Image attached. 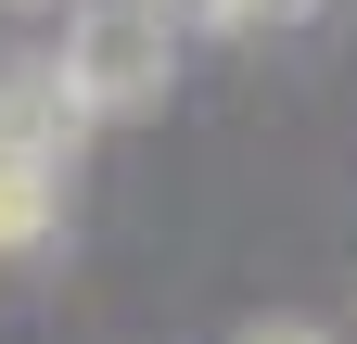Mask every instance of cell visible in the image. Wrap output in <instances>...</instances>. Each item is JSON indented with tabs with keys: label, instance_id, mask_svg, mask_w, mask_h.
Returning <instances> with one entry per match:
<instances>
[{
	"label": "cell",
	"instance_id": "3",
	"mask_svg": "<svg viewBox=\"0 0 357 344\" xmlns=\"http://www.w3.org/2000/svg\"><path fill=\"white\" fill-rule=\"evenodd\" d=\"M64 230V179H26V166H0V255H38Z\"/></svg>",
	"mask_w": 357,
	"mask_h": 344
},
{
	"label": "cell",
	"instance_id": "1",
	"mask_svg": "<svg viewBox=\"0 0 357 344\" xmlns=\"http://www.w3.org/2000/svg\"><path fill=\"white\" fill-rule=\"evenodd\" d=\"M166 77H178V26H166V0H77V13H64L52 90H64L77 127H89V115H153Z\"/></svg>",
	"mask_w": 357,
	"mask_h": 344
},
{
	"label": "cell",
	"instance_id": "2",
	"mask_svg": "<svg viewBox=\"0 0 357 344\" xmlns=\"http://www.w3.org/2000/svg\"><path fill=\"white\" fill-rule=\"evenodd\" d=\"M77 153V115L52 90V64H0V166H26V179H64Z\"/></svg>",
	"mask_w": 357,
	"mask_h": 344
},
{
	"label": "cell",
	"instance_id": "4",
	"mask_svg": "<svg viewBox=\"0 0 357 344\" xmlns=\"http://www.w3.org/2000/svg\"><path fill=\"white\" fill-rule=\"evenodd\" d=\"M204 13H217V26H294L306 0H204Z\"/></svg>",
	"mask_w": 357,
	"mask_h": 344
},
{
	"label": "cell",
	"instance_id": "5",
	"mask_svg": "<svg viewBox=\"0 0 357 344\" xmlns=\"http://www.w3.org/2000/svg\"><path fill=\"white\" fill-rule=\"evenodd\" d=\"M243 344H332V331H306V319H268V331H243Z\"/></svg>",
	"mask_w": 357,
	"mask_h": 344
}]
</instances>
